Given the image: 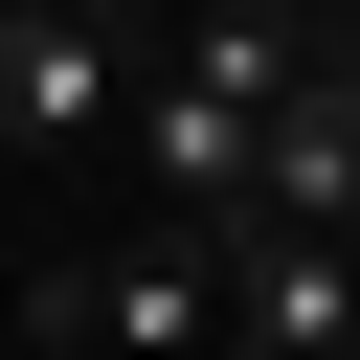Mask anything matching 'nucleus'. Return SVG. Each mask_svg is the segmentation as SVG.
<instances>
[{
    "label": "nucleus",
    "mask_w": 360,
    "mask_h": 360,
    "mask_svg": "<svg viewBox=\"0 0 360 360\" xmlns=\"http://www.w3.org/2000/svg\"><path fill=\"white\" fill-rule=\"evenodd\" d=\"M135 0H0V158H135Z\"/></svg>",
    "instance_id": "nucleus-1"
},
{
    "label": "nucleus",
    "mask_w": 360,
    "mask_h": 360,
    "mask_svg": "<svg viewBox=\"0 0 360 360\" xmlns=\"http://www.w3.org/2000/svg\"><path fill=\"white\" fill-rule=\"evenodd\" d=\"M22 338H68V360H202V338H225V248H202V225H135V248L45 270Z\"/></svg>",
    "instance_id": "nucleus-2"
},
{
    "label": "nucleus",
    "mask_w": 360,
    "mask_h": 360,
    "mask_svg": "<svg viewBox=\"0 0 360 360\" xmlns=\"http://www.w3.org/2000/svg\"><path fill=\"white\" fill-rule=\"evenodd\" d=\"M225 338L248 360H360V225H225Z\"/></svg>",
    "instance_id": "nucleus-3"
}]
</instances>
